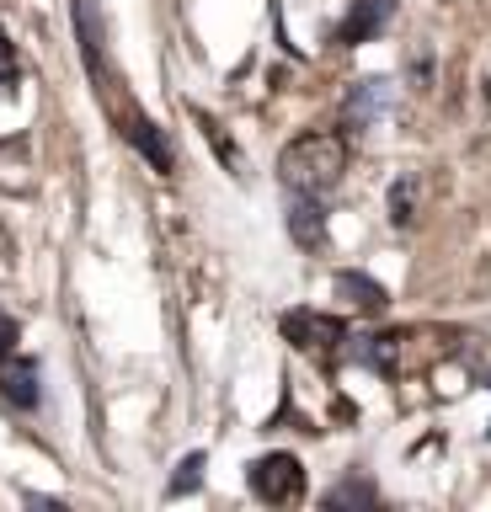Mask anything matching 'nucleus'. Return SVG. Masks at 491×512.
<instances>
[{
    "instance_id": "nucleus-11",
    "label": "nucleus",
    "mask_w": 491,
    "mask_h": 512,
    "mask_svg": "<svg viewBox=\"0 0 491 512\" xmlns=\"http://www.w3.org/2000/svg\"><path fill=\"white\" fill-rule=\"evenodd\" d=\"M193 118H198V128H203V139H209L214 150H219V160H225V171H235V176H241V155H235V144L225 139V128H219L214 118H203V112H193Z\"/></svg>"
},
{
    "instance_id": "nucleus-7",
    "label": "nucleus",
    "mask_w": 491,
    "mask_h": 512,
    "mask_svg": "<svg viewBox=\"0 0 491 512\" xmlns=\"http://www.w3.org/2000/svg\"><path fill=\"white\" fill-rule=\"evenodd\" d=\"M390 16H395V0H358L353 16L342 22V43H347V48H358V43L379 38V32L390 27Z\"/></svg>"
},
{
    "instance_id": "nucleus-10",
    "label": "nucleus",
    "mask_w": 491,
    "mask_h": 512,
    "mask_svg": "<svg viewBox=\"0 0 491 512\" xmlns=\"http://www.w3.org/2000/svg\"><path fill=\"white\" fill-rule=\"evenodd\" d=\"M395 352H401V336H358L353 358L363 368H379V374H395Z\"/></svg>"
},
{
    "instance_id": "nucleus-4",
    "label": "nucleus",
    "mask_w": 491,
    "mask_h": 512,
    "mask_svg": "<svg viewBox=\"0 0 491 512\" xmlns=\"http://www.w3.org/2000/svg\"><path fill=\"white\" fill-rule=\"evenodd\" d=\"M283 336H289L294 347H305V352H331V347H342V342H347V326H342L337 315L289 310V315H283Z\"/></svg>"
},
{
    "instance_id": "nucleus-12",
    "label": "nucleus",
    "mask_w": 491,
    "mask_h": 512,
    "mask_svg": "<svg viewBox=\"0 0 491 512\" xmlns=\"http://www.w3.org/2000/svg\"><path fill=\"white\" fill-rule=\"evenodd\" d=\"M374 502H379V491H374V486H363V480L331 486V496H326V507H374Z\"/></svg>"
},
{
    "instance_id": "nucleus-3",
    "label": "nucleus",
    "mask_w": 491,
    "mask_h": 512,
    "mask_svg": "<svg viewBox=\"0 0 491 512\" xmlns=\"http://www.w3.org/2000/svg\"><path fill=\"white\" fill-rule=\"evenodd\" d=\"M246 480H251V491H257L262 502L283 507V502H294V496L305 491V464H299L294 454H262L246 470Z\"/></svg>"
},
{
    "instance_id": "nucleus-15",
    "label": "nucleus",
    "mask_w": 491,
    "mask_h": 512,
    "mask_svg": "<svg viewBox=\"0 0 491 512\" xmlns=\"http://www.w3.org/2000/svg\"><path fill=\"white\" fill-rule=\"evenodd\" d=\"M6 352H17V320L0 310V358H6Z\"/></svg>"
},
{
    "instance_id": "nucleus-13",
    "label": "nucleus",
    "mask_w": 491,
    "mask_h": 512,
    "mask_svg": "<svg viewBox=\"0 0 491 512\" xmlns=\"http://www.w3.org/2000/svg\"><path fill=\"white\" fill-rule=\"evenodd\" d=\"M411 198H417V176H401V182H395V192H390L395 224H411Z\"/></svg>"
},
{
    "instance_id": "nucleus-14",
    "label": "nucleus",
    "mask_w": 491,
    "mask_h": 512,
    "mask_svg": "<svg viewBox=\"0 0 491 512\" xmlns=\"http://www.w3.org/2000/svg\"><path fill=\"white\" fill-rule=\"evenodd\" d=\"M198 470H203V454H187V459H182V470H177V480L166 486V496H187V491L198 486Z\"/></svg>"
},
{
    "instance_id": "nucleus-9",
    "label": "nucleus",
    "mask_w": 491,
    "mask_h": 512,
    "mask_svg": "<svg viewBox=\"0 0 491 512\" xmlns=\"http://www.w3.org/2000/svg\"><path fill=\"white\" fill-rule=\"evenodd\" d=\"M337 294L342 299H353L358 310H385V283H374V278H363V272H337Z\"/></svg>"
},
{
    "instance_id": "nucleus-8",
    "label": "nucleus",
    "mask_w": 491,
    "mask_h": 512,
    "mask_svg": "<svg viewBox=\"0 0 491 512\" xmlns=\"http://www.w3.org/2000/svg\"><path fill=\"white\" fill-rule=\"evenodd\" d=\"M289 235L299 240V246H321V235H326L321 198H310V192H289Z\"/></svg>"
},
{
    "instance_id": "nucleus-2",
    "label": "nucleus",
    "mask_w": 491,
    "mask_h": 512,
    "mask_svg": "<svg viewBox=\"0 0 491 512\" xmlns=\"http://www.w3.org/2000/svg\"><path fill=\"white\" fill-rule=\"evenodd\" d=\"M70 11H75V38H81L91 86H97V96L107 102V96L118 91V75H113V64H107V22H102V6H97V0H70Z\"/></svg>"
},
{
    "instance_id": "nucleus-1",
    "label": "nucleus",
    "mask_w": 491,
    "mask_h": 512,
    "mask_svg": "<svg viewBox=\"0 0 491 512\" xmlns=\"http://www.w3.org/2000/svg\"><path fill=\"white\" fill-rule=\"evenodd\" d=\"M347 171V144L331 128H315V134H299L289 150L278 155V176L289 192H310V198H326L331 187L342 182Z\"/></svg>"
},
{
    "instance_id": "nucleus-5",
    "label": "nucleus",
    "mask_w": 491,
    "mask_h": 512,
    "mask_svg": "<svg viewBox=\"0 0 491 512\" xmlns=\"http://www.w3.org/2000/svg\"><path fill=\"white\" fill-rule=\"evenodd\" d=\"M0 395L11 400V406H22V411H33L38 406V395H43V384H38V363L33 358H0Z\"/></svg>"
},
{
    "instance_id": "nucleus-6",
    "label": "nucleus",
    "mask_w": 491,
    "mask_h": 512,
    "mask_svg": "<svg viewBox=\"0 0 491 512\" xmlns=\"http://www.w3.org/2000/svg\"><path fill=\"white\" fill-rule=\"evenodd\" d=\"M390 112V80H358L353 96H347V107H342V118L353 123V128H369L379 123Z\"/></svg>"
},
{
    "instance_id": "nucleus-16",
    "label": "nucleus",
    "mask_w": 491,
    "mask_h": 512,
    "mask_svg": "<svg viewBox=\"0 0 491 512\" xmlns=\"http://www.w3.org/2000/svg\"><path fill=\"white\" fill-rule=\"evenodd\" d=\"M0 80H17V54H11L6 32H0Z\"/></svg>"
}]
</instances>
